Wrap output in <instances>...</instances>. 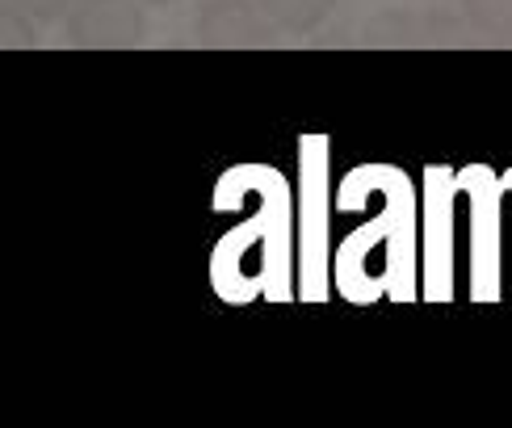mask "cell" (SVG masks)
<instances>
[{"instance_id":"obj_4","label":"cell","mask_w":512,"mask_h":428,"mask_svg":"<svg viewBox=\"0 0 512 428\" xmlns=\"http://www.w3.org/2000/svg\"><path fill=\"white\" fill-rule=\"evenodd\" d=\"M269 21L277 30H286V34H311L319 30L328 21V13L336 9V0H256Z\"/></svg>"},{"instance_id":"obj_1","label":"cell","mask_w":512,"mask_h":428,"mask_svg":"<svg viewBox=\"0 0 512 428\" xmlns=\"http://www.w3.org/2000/svg\"><path fill=\"white\" fill-rule=\"evenodd\" d=\"M147 34L143 0H76L63 17V38L89 51H126Z\"/></svg>"},{"instance_id":"obj_6","label":"cell","mask_w":512,"mask_h":428,"mask_svg":"<svg viewBox=\"0 0 512 428\" xmlns=\"http://www.w3.org/2000/svg\"><path fill=\"white\" fill-rule=\"evenodd\" d=\"M5 5L9 21H21V26H51V21H63L76 0H0Z\"/></svg>"},{"instance_id":"obj_5","label":"cell","mask_w":512,"mask_h":428,"mask_svg":"<svg viewBox=\"0 0 512 428\" xmlns=\"http://www.w3.org/2000/svg\"><path fill=\"white\" fill-rule=\"evenodd\" d=\"M458 5L479 34L512 38V0H458Z\"/></svg>"},{"instance_id":"obj_3","label":"cell","mask_w":512,"mask_h":428,"mask_svg":"<svg viewBox=\"0 0 512 428\" xmlns=\"http://www.w3.org/2000/svg\"><path fill=\"white\" fill-rule=\"evenodd\" d=\"M471 21H458L437 9H382L366 21V42L370 47H429V42H458Z\"/></svg>"},{"instance_id":"obj_7","label":"cell","mask_w":512,"mask_h":428,"mask_svg":"<svg viewBox=\"0 0 512 428\" xmlns=\"http://www.w3.org/2000/svg\"><path fill=\"white\" fill-rule=\"evenodd\" d=\"M143 5H152V9H164V5H177V0H143Z\"/></svg>"},{"instance_id":"obj_2","label":"cell","mask_w":512,"mask_h":428,"mask_svg":"<svg viewBox=\"0 0 512 428\" xmlns=\"http://www.w3.org/2000/svg\"><path fill=\"white\" fill-rule=\"evenodd\" d=\"M194 38L215 51L273 47L277 26L256 0H202L194 13Z\"/></svg>"}]
</instances>
